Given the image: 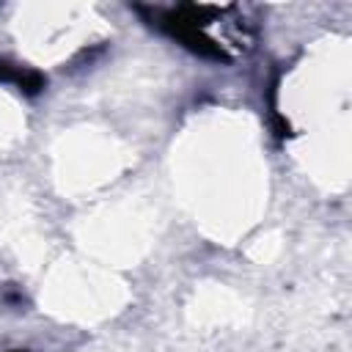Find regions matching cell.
Instances as JSON below:
<instances>
[{"instance_id":"cell-1","label":"cell","mask_w":352,"mask_h":352,"mask_svg":"<svg viewBox=\"0 0 352 352\" xmlns=\"http://www.w3.org/2000/svg\"><path fill=\"white\" fill-rule=\"evenodd\" d=\"M220 8L214 6H176V8H151V25H157L162 33L176 38L182 47L190 52L209 58V60H223L228 63V52L223 44H217L212 36L204 33V25L217 16Z\"/></svg>"},{"instance_id":"cell-3","label":"cell","mask_w":352,"mask_h":352,"mask_svg":"<svg viewBox=\"0 0 352 352\" xmlns=\"http://www.w3.org/2000/svg\"><path fill=\"white\" fill-rule=\"evenodd\" d=\"M16 352H19V349H16Z\"/></svg>"},{"instance_id":"cell-2","label":"cell","mask_w":352,"mask_h":352,"mask_svg":"<svg viewBox=\"0 0 352 352\" xmlns=\"http://www.w3.org/2000/svg\"><path fill=\"white\" fill-rule=\"evenodd\" d=\"M0 82H11L16 85L22 94L33 96L44 88V74L33 72V69H25V66H16V63H8V60H0Z\"/></svg>"}]
</instances>
